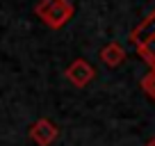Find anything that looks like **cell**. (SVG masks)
<instances>
[{
	"label": "cell",
	"mask_w": 155,
	"mask_h": 146,
	"mask_svg": "<svg viewBox=\"0 0 155 146\" xmlns=\"http://www.w3.org/2000/svg\"><path fill=\"white\" fill-rule=\"evenodd\" d=\"M128 39L135 46L137 55H139L150 68H155V9L130 30V37H128Z\"/></svg>",
	"instance_id": "1"
},
{
	"label": "cell",
	"mask_w": 155,
	"mask_h": 146,
	"mask_svg": "<svg viewBox=\"0 0 155 146\" xmlns=\"http://www.w3.org/2000/svg\"><path fill=\"white\" fill-rule=\"evenodd\" d=\"M64 75H66V80L71 85H75L78 89H84L94 78H96V68H94L84 57H78V59H73V62L66 66Z\"/></svg>",
	"instance_id": "2"
},
{
	"label": "cell",
	"mask_w": 155,
	"mask_h": 146,
	"mask_svg": "<svg viewBox=\"0 0 155 146\" xmlns=\"http://www.w3.org/2000/svg\"><path fill=\"white\" fill-rule=\"evenodd\" d=\"M73 14H75V7H73L71 0H57V2L41 16V21H44L50 30H59L73 18Z\"/></svg>",
	"instance_id": "3"
},
{
	"label": "cell",
	"mask_w": 155,
	"mask_h": 146,
	"mask_svg": "<svg viewBox=\"0 0 155 146\" xmlns=\"http://www.w3.org/2000/svg\"><path fill=\"white\" fill-rule=\"evenodd\" d=\"M57 137H59V128L46 117L37 119V121L30 126V139L37 146H50Z\"/></svg>",
	"instance_id": "4"
},
{
	"label": "cell",
	"mask_w": 155,
	"mask_h": 146,
	"mask_svg": "<svg viewBox=\"0 0 155 146\" xmlns=\"http://www.w3.org/2000/svg\"><path fill=\"white\" fill-rule=\"evenodd\" d=\"M98 57H101V62L105 64V66L116 68V66H121V64L126 62L128 53H126V48H123L119 41H110V44H105V46L101 48Z\"/></svg>",
	"instance_id": "5"
},
{
	"label": "cell",
	"mask_w": 155,
	"mask_h": 146,
	"mask_svg": "<svg viewBox=\"0 0 155 146\" xmlns=\"http://www.w3.org/2000/svg\"><path fill=\"white\" fill-rule=\"evenodd\" d=\"M139 85H141V89H144L146 96L155 101V68H150V71L146 73L144 78H141V82H139Z\"/></svg>",
	"instance_id": "6"
},
{
	"label": "cell",
	"mask_w": 155,
	"mask_h": 146,
	"mask_svg": "<svg viewBox=\"0 0 155 146\" xmlns=\"http://www.w3.org/2000/svg\"><path fill=\"white\" fill-rule=\"evenodd\" d=\"M55 2H57V0H39L37 5H34V14H37V16H39V18H41V16H44V14H46V12H48V9H50V7H53V5H55Z\"/></svg>",
	"instance_id": "7"
},
{
	"label": "cell",
	"mask_w": 155,
	"mask_h": 146,
	"mask_svg": "<svg viewBox=\"0 0 155 146\" xmlns=\"http://www.w3.org/2000/svg\"><path fill=\"white\" fill-rule=\"evenodd\" d=\"M146 146H155V137H150V139L146 141Z\"/></svg>",
	"instance_id": "8"
}]
</instances>
